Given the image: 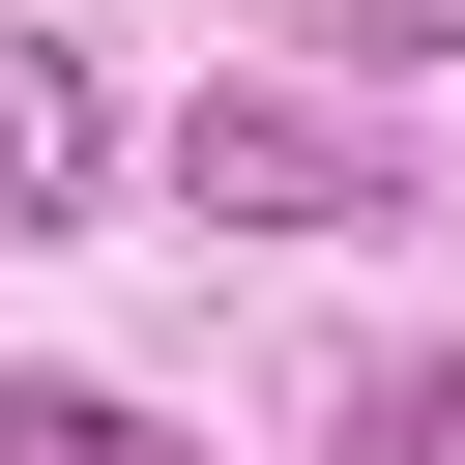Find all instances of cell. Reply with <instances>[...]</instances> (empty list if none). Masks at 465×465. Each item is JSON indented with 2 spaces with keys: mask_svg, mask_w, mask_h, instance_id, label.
<instances>
[{
  "mask_svg": "<svg viewBox=\"0 0 465 465\" xmlns=\"http://www.w3.org/2000/svg\"><path fill=\"white\" fill-rule=\"evenodd\" d=\"M320 29H349V58H465V0H320Z\"/></svg>",
  "mask_w": 465,
  "mask_h": 465,
  "instance_id": "5b68a950",
  "label": "cell"
},
{
  "mask_svg": "<svg viewBox=\"0 0 465 465\" xmlns=\"http://www.w3.org/2000/svg\"><path fill=\"white\" fill-rule=\"evenodd\" d=\"M0 465H174V436H145L116 378H0Z\"/></svg>",
  "mask_w": 465,
  "mask_h": 465,
  "instance_id": "3957f363",
  "label": "cell"
},
{
  "mask_svg": "<svg viewBox=\"0 0 465 465\" xmlns=\"http://www.w3.org/2000/svg\"><path fill=\"white\" fill-rule=\"evenodd\" d=\"M87 174H116V87H87L58 29H0V232H58Z\"/></svg>",
  "mask_w": 465,
  "mask_h": 465,
  "instance_id": "7a4b0ae2",
  "label": "cell"
},
{
  "mask_svg": "<svg viewBox=\"0 0 465 465\" xmlns=\"http://www.w3.org/2000/svg\"><path fill=\"white\" fill-rule=\"evenodd\" d=\"M174 203H203V232H407V145H378L349 87H203V116H174Z\"/></svg>",
  "mask_w": 465,
  "mask_h": 465,
  "instance_id": "6da1fadb",
  "label": "cell"
},
{
  "mask_svg": "<svg viewBox=\"0 0 465 465\" xmlns=\"http://www.w3.org/2000/svg\"><path fill=\"white\" fill-rule=\"evenodd\" d=\"M349 465H465V378H436V349H378V378H349Z\"/></svg>",
  "mask_w": 465,
  "mask_h": 465,
  "instance_id": "277c9868",
  "label": "cell"
}]
</instances>
